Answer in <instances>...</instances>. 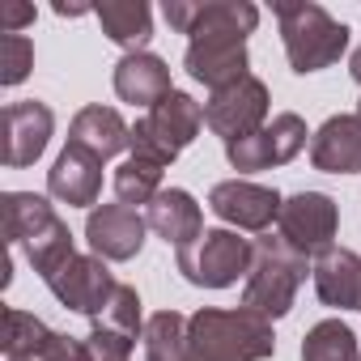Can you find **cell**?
I'll return each mask as SVG.
<instances>
[{
	"label": "cell",
	"instance_id": "obj_13",
	"mask_svg": "<svg viewBox=\"0 0 361 361\" xmlns=\"http://www.w3.org/2000/svg\"><path fill=\"white\" fill-rule=\"evenodd\" d=\"M281 196L272 192V188H259V183H247V178H230V183H217L213 192H209V209L221 217V221H230V226H238V230H268L276 217H281Z\"/></svg>",
	"mask_w": 361,
	"mask_h": 361
},
{
	"label": "cell",
	"instance_id": "obj_5",
	"mask_svg": "<svg viewBox=\"0 0 361 361\" xmlns=\"http://www.w3.org/2000/svg\"><path fill=\"white\" fill-rule=\"evenodd\" d=\"M200 123H204L200 102L192 94H183V90H174L145 119H136V128H132V157L157 161L166 170L178 153L200 136Z\"/></svg>",
	"mask_w": 361,
	"mask_h": 361
},
{
	"label": "cell",
	"instance_id": "obj_29",
	"mask_svg": "<svg viewBox=\"0 0 361 361\" xmlns=\"http://www.w3.org/2000/svg\"><path fill=\"white\" fill-rule=\"evenodd\" d=\"M85 353H90V361H128L132 357V336H123L106 323H94L90 336H85Z\"/></svg>",
	"mask_w": 361,
	"mask_h": 361
},
{
	"label": "cell",
	"instance_id": "obj_23",
	"mask_svg": "<svg viewBox=\"0 0 361 361\" xmlns=\"http://www.w3.org/2000/svg\"><path fill=\"white\" fill-rule=\"evenodd\" d=\"M145 361H196L188 319L178 310H157L145 319Z\"/></svg>",
	"mask_w": 361,
	"mask_h": 361
},
{
	"label": "cell",
	"instance_id": "obj_17",
	"mask_svg": "<svg viewBox=\"0 0 361 361\" xmlns=\"http://www.w3.org/2000/svg\"><path fill=\"white\" fill-rule=\"evenodd\" d=\"M192 81L209 85V90H226L247 73V39H196L188 43V56H183Z\"/></svg>",
	"mask_w": 361,
	"mask_h": 361
},
{
	"label": "cell",
	"instance_id": "obj_10",
	"mask_svg": "<svg viewBox=\"0 0 361 361\" xmlns=\"http://www.w3.org/2000/svg\"><path fill=\"white\" fill-rule=\"evenodd\" d=\"M47 289L56 293L60 306H68V310H77L85 319H98L106 310V302L115 298L119 281L111 276L106 259H98V255H73L64 268H56L47 276Z\"/></svg>",
	"mask_w": 361,
	"mask_h": 361
},
{
	"label": "cell",
	"instance_id": "obj_11",
	"mask_svg": "<svg viewBox=\"0 0 361 361\" xmlns=\"http://www.w3.org/2000/svg\"><path fill=\"white\" fill-rule=\"evenodd\" d=\"M276 226H281V238L302 255H323L340 230V209L323 192H298L281 204Z\"/></svg>",
	"mask_w": 361,
	"mask_h": 361
},
{
	"label": "cell",
	"instance_id": "obj_12",
	"mask_svg": "<svg viewBox=\"0 0 361 361\" xmlns=\"http://www.w3.org/2000/svg\"><path fill=\"white\" fill-rule=\"evenodd\" d=\"M145 230H149V221L128 204H98V209H90V221H85V238L94 247V255L115 259V264L140 255Z\"/></svg>",
	"mask_w": 361,
	"mask_h": 361
},
{
	"label": "cell",
	"instance_id": "obj_31",
	"mask_svg": "<svg viewBox=\"0 0 361 361\" xmlns=\"http://www.w3.org/2000/svg\"><path fill=\"white\" fill-rule=\"evenodd\" d=\"M348 73H353V81H357V85H361V47H357V51H353V60H348Z\"/></svg>",
	"mask_w": 361,
	"mask_h": 361
},
{
	"label": "cell",
	"instance_id": "obj_4",
	"mask_svg": "<svg viewBox=\"0 0 361 361\" xmlns=\"http://www.w3.org/2000/svg\"><path fill=\"white\" fill-rule=\"evenodd\" d=\"M276 22H281V39H285V56H289V68L298 77L306 73H319V68H331L344 47H348V26L336 22L323 5H272Z\"/></svg>",
	"mask_w": 361,
	"mask_h": 361
},
{
	"label": "cell",
	"instance_id": "obj_28",
	"mask_svg": "<svg viewBox=\"0 0 361 361\" xmlns=\"http://www.w3.org/2000/svg\"><path fill=\"white\" fill-rule=\"evenodd\" d=\"M94 323H106V327H115V331H123V336H132V340H136V331H145L136 289H132V285H119V289H115V298L106 302V310H102Z\"/></svg>",
	"mask_w": 361,
	"mask_h": 361
},
{
	"label": "cell",
	"instance_id": "obj_18",
	"mask_svg": "<svg viewBox=\"0 0 361 361\" xmlns=\"http://www.w3.org/2000/svg\"><path fill=\"white\" fill-rule=\"evenodd\" d=\"M314 293L323 306L336 310H357L361 306V255L348 247H327L314 259Z\"/></svg>",
	"mask_w": 361,
	"mask_h": 361
},
{
	"label": "cell",
	"instance_id": "obj_1",
	"mask_svg": "<svg viewBox=\"0 0 361 361\" xmlns=\"http://www.w3.org/2000/svg\"><path fill=\"white\" fill-rule=\"evenodd\" d=\"M188 336H192V357L196 361H268L276 353V336H272V319H264L259 310H217L204 306L188 319Z\"/></svg>",
	"mask_w": 361,
	"mask_h": 361
},
{
	"label": "cell",
	"instance_id": "obj_22",
	"mask_svg": "<svg viewBox=\"0 0 361 361\" xmlns=\"http://www.w3.org/2000/svg\"><path fill=\"white\" fill-rule=\"evenodd\" d=\"M94 18L102 22V35L111 43L132 47V51H145L153 35V13L145 0H102V5H94Z\"/></svg>",
	"mask_w": 361,
	"mask_h": 361
},
{
	"label": "cell",
	"instance_id": "obj_27",
	"mask_svg": "<svg viewBox=\"0 0 361 361\" xmlns=\"http://www.w3.org/2000/svg\"><path fill=\"white\" fill-rule=\"evenodd\" d=\"M35 68V43L26 35L0 39V85H22Z\"/></svg>",
	"mask_w": 361,
	"mask_h": 361
},
{
	"label": "cell",
	"instance_id": "obj_24",
	"mask_svg": "<svg viewBox=\"0 0 361 361\" xmlns=\"http://www.w3.org/2000/svg\"><path fill=\"white\" fill-rule=\"evenodd\" d=\"M302 361H361L357 336L344 319H323L302 340Z\"/></svg>",
	"mask_w": 361,
	"mask_h": 361
},
{
	"label": "cell",
	"instance_id": "obj_7",
	"mask_svg": "<svg viewBox=\"0 0 361 361\" xmlns=\"http://www.w3.org/2000/svg\"><path fill=\"white\" fill-rule=\"evenodd\" d=\"M166 22L178 35L196 39H247L259 26V9L251 0H166Z\"/></svg>",
	"mask_w": 361,
	"mask_h": 361
},
{
	"label": "cell",
	"instance_id": "obj_6",
	"mask_svg": "<svg viewBox=\"0 0 361 361\" xmlns=\"http://www.w3.org/2000/svg\"><path fill=\"white\" fill-rule=\"evenodd\" d=\"M251 243L238 238L234 230H204V238L188 251H174L178 272H183L192 285L204 289H226L234 285L243 272H251Z\"/></svg>",
	"mask_w": 361,
	"mask_h": 361
},
{
	"label": "cell",
	"instance_id": "obj_25",
	"mask_svg": "<svg viewBox=\"0 0 361 361\" xmlns=\"http://www.w3.org/2000/svg\"><path fill=\"white\" fill-rule=\"evenodd\" d=\"M47 340H51V327H47L43 319H35L30 310H18V306L5 310V340H0L5 361H26V357L39 353Z\"/></svg>",
	"mask_w": 361,
	"mask_h": 361
},
{
	"label": "cell",
	"instance_id": "obj_14",
	"mask_svg": "<svg viewBox=\"0 0 361 361\" xmlns=\"http://www.w3.org/2000/svg\"><path fill=\"white\" fill-rule=\"evenodd\" d=\"M51 132H56V115H51L47 102H35V98L30 102H9L5 106V153H0L5 166H13V170L35 166L43 157Z\"/></svg>",
	"mask_w": 361,
	"mask_h": 361
},
{
	"label": "cell",
	"instance_id": "obj_32",
	"mask_svg": "<svg viewBox=\"0 0 361 361\" xmlns=\"http://www.w3.org/2000/svg\"><path fill=\"white\" fill-rule=\"evenodd\" d=\"M357 119H361V102H357Z\"/></svg>",
	"mask_w": 361,
	"mask_h": 361
},
{
	"label": "cell",
	"instance_id": "obj_8",
	"mask_svg": "<svg viewBox=\"0 0 361 361\" xmlns=\"http://www.w3.org/2000/svg\"><path fill=\"white\" fill-rule=\"evenodd\" d=\"M302 149H306V119L293 115V111H285V115H276L272 123H264L259 132H251V136H243V140H230V145H226V157H230L234 170L251 174V170L285 166V161H293Z\"/></svg>",
	"mask_w": 361,
	"mask_h": 361
},
{
	"label": "cell",
	"instance_id": "obj_15",
	"mask_svg": "<svg viewBox=\"0 0 361 361\" xmlns=\"http://www.w3.org/2000/svg\"><path fill=\"white\" fill-rule=\"evenodd\" d=\"M145 221H149V230H153L157 238H166L174 251H188V247H196V243L204 238V213H200L196 196L183 192V188H161V192L153 196Z\"/></svg>",
	"mask_w": 361,
	"mask_h": 361
},
{
	"label": "cell",
	"instance_id": "obj_30",
	"mask_svg": "<svg viewBox=\"0 0 361 361\" xmlns=\"http://www.w3.org/2000/svg\"><path fill=\"white\" fill-rule=\"evenodd\" d=\"M26 22H35V9H26V5H13L9 13H5V35H18V26H26Z\"/></svg>",
	"mask_w": 361,
	"mask_h": 361
},
{
	"label": "cell",
	"instance_id": "obj_9",
	"mask_svg": "<svg viewBox=\"0 0 361 361\" xmlns=\"http://www.w3.org/2000/svg\"><path fill=\"white\" fill-rule=\"evenodd\" d=\"M204 123L226 145L259 132L268 123V85L259 77H243L226 90H213V98L204 102Z\"/></svg>",
	"mask_w": 361,
	"mask_h": 361
},
{
	"label": "cell",
	"instance_id": "obj_16",
	"mask_svg": "<svg viewBox=\"0 0 361 361\" xmlns=\"http://www.w3.org/2000/svg\"><path fill=\"white\" fill-rule=\"evenodd\" d=\"M47 192L68 209H90L102 196V161L77 145H64L56 166L47 170Z\"/></svg>",
	"mask_w": 361,
	"mask_h": 361
},
{
	"label": "cell",
	"instance_id": "obj_3",
	"mask_svg": "<svg viewBox=\"0 0 361 361\" xmlns=\"http://www.w3.org/2000/svg\"><path fill=\"white\" fill-rule=\"evenodd\" d=\"M251 272H247V289H243V306L259 310L264 319H285L293 310L298 285L306 281V259L298 247H289L281 234H264L251 243Z\"/></svg>",
	"mask_w": 361,
	"mask_h": 361
},
{
	"label": "cell",
	"instance_id": "obj_26",
	"mask_svg": "<svg viewBox=\"0 0 361 361\" xmlns=\"http://www.w3.org/2000/svg\"><path fill=\"white\" fill-rule=\"evenodd\" d=\"M161 192V166L145 161V157H128L115 170V196L119 204L136 209V204H153V196Z\"/></svg>",
	"mask_w": 361,
	"mask_h": 361
},
{
	"label": "cell",
	"instance_id": "obj_33",
	"mask_svg": "<svg viewBox=\"0 0 361 361\" xmlns=\"http://www.w3.org/2000/svg\"><path fill=\"white\" fill-rule=\"evenodd\" d=\"M357 310H361V306H357Z\"/></svg>",
	"mask_w": 361,
	"mask_h": 361
},
{
	"label": "cell",
	"instance_id": "obj_20",
	"mask_svg": "<svg viewBox=\"0 0 361 361\" xmlns=\"http://www.w3.org/2000/svg\"><path fill=\"white\" fill-rule=\"evenodd\" d=\"M115 94L123 98V102H132V106H157L166 94H174L170 90V68H166V60L161 56H153V51H128L119 64H115Z\"/></svg>",
	"mask_w": 361,
	"mask_h": 361
},
{
	"label": "cell",
	"instance_id": "obj_19",
	"mask_svg": "<svg viewBox=\"0 0 361 361\" xmlns=\"http://www.w3.org/2000/svg\"><path fill=\"white\" fill-rule=\"evenodd\" d=\"M310 161L323 174H361V119L331 115L310 140Z\"/></svg>",
	"mask_w": 361,
	"mask_h": 361
},
{
	"label": "cell",
	"instance_id": "obj_21",
	"mask_svg": "<svg viewBox=\"0 0 361 361\" xmlns=\"http://www.w3.org/2000/svg\"><path fill=\"white\" fill-rule=\"evenodd\" d=\"M68 145L94 153L98 161L132 149V128L123 123V115L115 106H81L73 128H68Z\"/></svg>",
	"mask_w": 361,
	"mask_h": 361
},
{
	"label": "cell",
	"instance_id": "obj_2",
	"mask_svg": "<svg viewBox=\"0 0 361 361\" xmlns=\"http://www.w3.org/2000/svg\"><path fill=\"white\" fill-rule=\"evenodd\" d=\"M0 226H5V243H22L26 247L30 268L43 281L77 255L68 226L35 192H5V196H0Z\"/></svg>",
	"mask_w": 361,
	"mask_h": 361
}]
</instances>
